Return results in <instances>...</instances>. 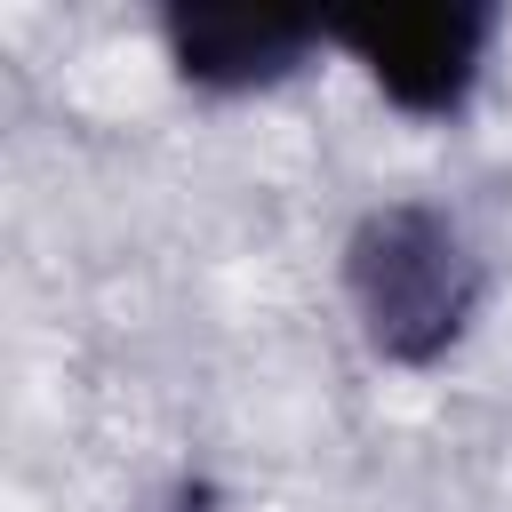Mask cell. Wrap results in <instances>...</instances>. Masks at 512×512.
<instances>
[{
	"label": "cell",
	"instance_id": "6da1fadb",
	"mask_svg": "<svg viewBox=\"0 0 512 512\" xmlns=\"http://www.w3.org/2000/svg\"><path fill=\"white\" fill-rule=\"evenodd\" d=\"M344 296L376 360L432 368L464 344L488 296V264L472 232L432 200H384L344 240Z\"/></svg>",
	"mask_w": 512,
	"mask_h": 512
},
{
	"label": "cell",
	"instance_id": "7a4b0ae2",
	"mask_svg": "<svg viewBox=\"0 0 512 512\" xmlns=\"http://www.w3.org/2000/svg\"><path fill=\"white\" fill-rule=\"evenodd\" d=\"M496 8L488 0H448V8H376V16H328V40L368 64L384 104L408 120H448L480 88V64L496 48Z\"/></svg>",
	"mask_w": 512,
	"mask_h": 512
},
{
	"label": "cell",
	"instance_id": "3957f363",
	"mask_svg": "<svg viewBox=\"0 0 512 512\" xmlns=\"http://www.w3.org/2000/svg\"><path fill=\"white\" fill-rule=\"evenodd\" d=\"M160 40L176 72L208 96H256L304 72L312 48H328V16H256V8H168Z\"/></svg>",
	"mask_w": 512,
	"mask_h": 512
}]
</instances>
